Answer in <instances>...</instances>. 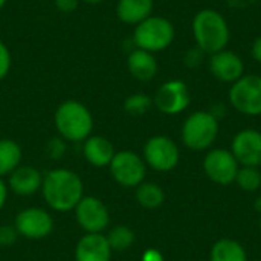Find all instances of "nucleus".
I'll return each mask as SVG.
<instances>
[{
	"label": "nucleus",
	"mask_w": 261,
	"mask_h": 261,
	"mask_svg": "<svg viewBox=\"0 0 261 261\" xmlns=\"http://www.w3.org/2000/svg\"><path fill=\"white\" fill-rule=\"evenodd\" d=\"M41 194L46 205L57 213L73 211L84 197L81 177L67 168H54L43 174Z\"/></svg>",
	"instance_id": "nucleus-1"
},
{
	"label": "nucleus",
	"mask_w": 261,
	"mask_h": 261,
	"mask_svg": "<svg viewBox=\"0 0 261 261\" xmlns=\"http://www.w3.org/2000/svg\"><path fill=\"white\" fill-rule=\"evenodd\" d=\"M196 46L206 54H216L229 44L231 31L223 14L213 8L200 9L191 23Z\"/></svg>",
	"instance_id": "nucleus-2"
},
{
	"label": "nucleus",
	"mask_w": 261,
	"mask_h": 261,
	"mask_svg": "<svg viewBox=\"0 0 261 261\" xmlns=\"http://www.w3.org/2000/svg\"><path fill=\"white\" fill-rule=\"evenodd\" d=\"M54 124L61 139L67 142H84L92 135L93 116L81 101L67 99L57 107Z\"/></svg>",
	"instance_id": "nucleus-3"
},
{
	"label": "nucleus",
	"mask_w": 261,
	"mask_h": 261,
	"mask_svg": "<svg viewBox=\"0 0 261 261\" xmlns=\"http://www.w3.org/2000/svg\"><path fill=\"white\" fill-rule=\"evenodd\" d=\"M174 26L168 18L161 15H150L135 26L133 41L138 49L156 54L170 47L174 41Z\"/></svg>",
	"instance_id": "nucleus-4"
},
{
	"label": "nucleus",
	"mask_w": 261,
	"mask_h": 261,
	"mask_svg": "<svg viewBox=\"0 0 261 261\" xmlns=\"http://www.w3.org/2000/svg\"><path fill=\"white\" fill-rule=\"evenodd\" d=\"M219 136V119L211 112H194L182 125V142L193 151H203L213 147Z\"/></svg>",
	"instance_id": "nucleus-5"
},
{
	"label": "nucleus",
	"mask_w": 261,
	"mask_h": 261,
	"mask_svg": "<svg viewBox=\"0 0 261 261\" xmlns=\"http://www.w3.org/2000/svg\"><path fill=\"white\" fill-rule=\"evenodd\" d=\"M229 102L242 115H261V76L243 75L229 89Z\"/></svg>",
	"instance_id": "nucleus-6"
},
{
	"label": "nucleus",
	"mask_w": 261,
	"mask_h": 261,
	"mask_svg": "<svg viewBox=\"0 0 261 261\" xmlns=\"http://www.w3.org/2000/svg\"><path fill=\"white\" fill-rule=\"evenodd\" d=\"M142 159L154 171L167 173L177 167L180 159V151L177 144L171 138L164 135H156L145 142Z\"/></svg>",
	"instance_id": "nucleus-7"
},
{
	"label": "nucleus",
	"mask_w": 261,
	"mask_h": 261,
	"mask_svg": "<svg viewBox=\"0 0 261 261\" xmlns=\"http://www.w3.org/2000/svg\"><path fill=\"white\" fill-rule=\"evenodd\" d=\"M113 180L124 188L139 187L147 176V164L144 159L130 150H122L115 154L109 165Z\"/></svg>",
	"instance_id": "nucleus-8"
},
{
	"label": "nucleus",
	"mask_w": 261,
	"mask_h": 261,
	"mask_svg": "<svg viewBox=\"0 0 261 261\" xmlns=\"http://www.w3.org/2000/svg\"><path fill=\"white\" fill-rule=\"evenodd\" d=\"M73 211L76 223L86 234H102L109 228V208L95 196H84Z\"/></svg>",
	"instance_id": "nucleus-9"
},
{
	"label": "nucleus",
	"mask_w": 261,
	"mask_h": 261,
	"mask_svg": "<svg viewBox=\"0 0 261 261\" xmlns=\"http://www.w3.org/2000/svg\"><path fill=\"white\" fill-rule=\"evenodd\" d=\"M14 226L18 236L26 240H44L54 231V219L46 210L31 206L18 211Z\"/></svg>",
	"instance_id": "nucleus-10"
},
{
	"label": "nucleus",
	"mask_w": 261,
	"mask_h": 261,
	"mask_svg": "<svg viewBox=\"0 0 261 261\" xmlns=\"http://www.w3.org/2000/svg\"><path fill=\"white\" fill-rule=\"evenodd\" d=\"M191 95L182 80H168L159 86L153 96V106L164 115H179L188 109Z\"/></svg>",
	"instance_id": "nucleus-11"
},
{
	"label": "nucleus",
	"mask_w": 261,
	"mask_h": 261,
	"mask_svg": "<svg viewBox=\"0 0 261 261\" xmlns=\"http://www.w3.org/2000/svg\"><path fill=\"white\" fill-rule=\"evenodd\" d=\"M239 168L240 165L231 150L214 148L210 150L203 159V171L206 177L217 185H231L236 182Z\"/></svg>",
	"instance_id": "nucleus-12"
},
{
	"label": "nucleus",
	"mask_w": 261,
	"mask_h": 261,
	"mask_svg": "<svg viewBox=\"0 0 261 261\" xmlns=\"http://www.w3.org/2000/svg\"><path fill=\"white\" fill-rule=\"evenodd\" d=\"M231 153L242 167H261V132L254 128L239 132L232 139Z\"/></svg>",
	"instance_id": "nucleus-13"
},
{
	"label": "nucleus",
	"mask_w": 261,
	"mask_h": 261,
	"mask_svg": "<svg viewBox=\"0 0 261 261\" xmlns=\"http://www.w3.org/2000/svg\"><path fill=\"white\" fill-rule=\"evenodd\" d=\"M208 66L211 75L222 83L232 84L245 75V63L242 57L229 49L211 54Z\"/></svg>",
	"instance_id": "nucleus-14"
},
{
	"label": "nucleus",
	"mask_w": 261,
	"mask_h": 261,
	"mask_svg": "<svg viewBox=\"0 0 261 261\" xmlns=\"http://www.w3.org/2000/svg\"><path fill=\"white\" fill-rule=\"evenodd\" d=\"M43 174L32 165H20L8 176V188L17 196H32L41 190Z\"/></svg>",
	"instance_id": "nucleus-15"
},
{
	"label": "nucleus",
	"mask_w": 261,
	"mask_h": 261,
	"mask_svg": "<svg viewBox=\"0 0 261 261\" xmlns=\"http://www.w3.org/2000/svg\"><path fill=\"white\" fill-rule=\"evenodd\" d=\"M112 248L104 234H86L75 248L76 261H112Z\"/></svg>",
	"instance_id": "nucleus-16"
},
{
	"label": "nucleus",
	"mask_w": 261,
	"mask_h": 261,
	"mask_svg": "<svg viewBox=\"0 0 261 261\" xmlns=\"http://www.w3.org/2000/svg\"><path fill=\"white\" fill-rule=\"evenodd\" d=\"M83 154L92 167L104 168L110 165L116 151L113 144L107 138L99 135H90L83 142Z\"/></svg>",
	"instance_id": "nucleus-17"
},
{
	"label": "nucleus",
	"mask_w": 261,
	"mask_h": 261,
	"mask_svg": "<svg viewBox=\"0 0 261 261\" xmlns=\"http://www.w3.org/2000/svg\"><path fill=\"white\" fill-rule=\"evenodd\" d=\"M127 69L135 80L141 83H148L158 75L159 64L154 54L136 47L127 57Z\"/></svg>",
	"instance_id": "nucleus-18"
},
{
	"label": "nucleus",
	"mask_w": 261,
	"mask_h": 261,
	"mask_svg": "<svg viewBox=\"0 0 261 261\" xmlns=\"http://www.w3.org/2000/svg\"><path fill=\"white\" fill-rule=\"evenodd\" d=\"M153 0H118L115 12L121 23L136 26L153 15Z\"/></svg>",
	"instance_id": "nucleus-19"
},
{
	"label": "nucleus",
	"mask_w": 261,
	"mask_h": 261,
	"mask_svg": "<svg viewBox=\"0 0 261 261\" xmlns=\"http://www.w3.org/2000/svg\"><path fill=\"white\" fill-rule=\"evenodd\" d=\"M210 261H248V254L239 242L222 239L213 245Z\"/></svg>",
	"instance_id": "nucleus-20"
},
{
	"label": "nucleus",
	"mask_w": 261,
	"mask_h": 261,
	"mask_svg": "<svg viewBox=\"0 0 261 261\" xmlns=\"http://www.w3.org/2000/svg\"><path fill=\"white\" fill-rule=\"evenodd\" d=\"M21 147L12 139H0V177L9 176L15 168L21 165Z\"/></svg>",
	"instance_id": "nucleus-21"
},
{
	"label": "nucleus",
	"mask_w": 261,
	"mask_h": 261,
	"mask_svg": "<svg viewBox=\"0 0 261 261\" xmlns=\"http://www.w3.org/2000/svg\"><path fill=\"white\" fill-rule=\"evenodd\" d=\"M135 196L138 203L145 210H156L162 206V203L165 202L164 190L153 182H142L139 187H136Z\"/></svg>",
	"instance_id": "nucleus-22"
},
{
	"label": "nucleus",
	"mask_w": 261,
	"mask_h": 261,
	"mask_svg": "<svg viewBox=\"0 0 261 261\" xmlns=\"http://www.w3.org/2000/svg\"><path fill=\"white\" fill-rule=\"evenodd\" d=\"M106 239L113 252H124L133 246L136 236L132 228H128L125 225H119V226L112 228L109 231V234L106 236Z\"/></svg>",
	"instance_id": "nucleus-23"
},
{
	"label": "nucleus",
	"mask_w": 261,
	"mask_h": 261,
	"mask_svg": "<svg viewBox=\"0 0 261 261\" xmlns=\"http://www.w3.org/2000/svg\"><path fill=\"white\" fill-rule=\"evenodd\" d=\"M236 184L246 193H255L261 188V170L257 167H240Z\"/></svg>",
	"instance_id": "nucleus-24"
},
{
	"label": "nucleus",
	"mask_w": 261,
	"mask_h": 261,
	"mask_svg": "<svg viewBox=\"0 0 261 261\" xmlns=\"http://www.w3.org/2000/svg\"><path fill=\"white\" fill-rule=\"evenodd\" d=\"M153 107V98L147 93H132L124 101V110L132 116L145 115Z\"/></svg>",
	"instance_id": "nucleus-25"
},
{
	"label": "nucleus",
	"mask_w": 261,
	"mask_h": 261,
	"mask_svg": "<svg viewBox=\"0 0 261 261\" xmlns=\"http://www.w3.org/2000/svg\"><path fill=\"white\" fill-rule=\"evenodd\" d=\"M11 66H12V55H11V50L9 47L0 40V81H3L9 70H11Z\"/></svg>",
	"instance_id": "nucleus-26"
},
{
	"label": "nucleus",
	"mask_w": 261,
	"mask_h": 261,
	"mask_svg": "<svg viewBox=\"0 0 261 261\" xmlns=\"http://www.w3.org/2000/svg\"><path fill=\"white\" fill-rule=\"evenodd\" d=\"M18 232L14 225H2L0 226V248H9L18 240Z\"/></svg>",
	"instance_id": "nucleus-27"
},
{
	"label": "nucleus",
	"mask_w": 261,
	"mask_h": 261,
	"mask_svg": "<svg viewBox=\"0 0 261 261\" xmlns=\"http://www.w3.org/2000/svg\"><path fill=\"white\" fill-rule=\"evenodd\" d=\"M202 50L196 46L194 49H190L187 54H185V57H184V63H185V66H188V67H196V66H199L200 63H202Z\"/></svg>",
	"instance_id": "nucleus-28"
},
{
	"label": "nucleus",
	"mask_w": 261,
	"mask_h": 261,
	"mask_svg": "<svg viewBox=\"0 0 261 261\" xmlns=\"http://www.w3.org/2000/svg\"><path fill=\"white\" fill-rule=\"evenodd\" d=\"M80 3H81L80 0H54L57 11H60L63 14H70V12L76 11Z\"/></svg>",
	"instance_id": "nucleus-29"
},
{
	"label": "nucleus",
	"mask_w": 261,
	"mask_h": 261,
	"mask_svg": "<svg viewBox=\"0 0 261 261\" xmlns=\"http://www.w3.org/2000/svg\"><path fill=\"white\" fill-rule=\"evenodd\" d=\"M251 55H252V58H254L257 63H260L261 64V35H258V37L254 40V43H252V46H251Z\"/></svg>",
	"instance_id": "nucleus-30"
},
{
	"label": "nucleus",
	"mask_w": 261,
	"mask_h": 261,
	"mask_svg": "<svg viewBox=\"0 0 261 261\" xmlns=\"http://www.w3.org/2000/svg\"><path fill=\"white\" fill-rule=\"evenodd\" d=\"M142 261H164V255L158 249H147L142 254Z\"/></svg>",
	"instance_id": "nucleus-31"
},
{
	"label": "nucleus",
	"mask_w": 261,
	"mask_h": 261,
	"mask_svg": "<svg viewBox=\"0 0 261 261\" xmlns=\"http://www.w3.org/2000/svg\"><path fill=\"white\" fill-rule=\"evenodd\" d=\"M8 184L3 180V177H0V211L3 210V206L6 205L8 200Z\"/></svg>",
	"instance_id": "nucleus-32"
},
{
	"label": "nucleus",
	"mask_w": 261,
	"mask_h": 261,
	"mask_svg": "<svg viewBox=\"0 0 261 261\" xmlns=\"http://www.w3.org/2000/svg\"><path fill=\"white\" fill-rule=\"evenodd\" d=\"M80 2L86 5H99V3H104L106 0H80Z\"/></svg>",
	"instance_id": "nucleus-33"
},
{
	"label": "nucleus",
	"mask_w": 261,
	"mask_h": 261,
	"mask_svg": "<svg viewBox=\"0 0 261 261\" xmlns=\"http://www.w3.org/2000/svg\"><path fill=\"white\" fill-rule=\"evenodd\" d=\"M254 208H255V210H257V211H258V213L261 214V197H258V199L255 200V203H254Z\"/></svg>",
	"instance_id": "nucleus-34"
},
{
	"label": "nucleus",
	"mask_w": 261,
	"mask_h": 261,
	"mask_svg": "<svg viewBox=\"0 0 261 261\" xmlns=\"http://www.w3.org/2000/svg\"><path fill=\"white\" fill-rule=\"evenodd\" d=\"M6 2H8V0H0V11H2L3 8H5V5H6Z\"/></svg>",
	"instance_id": "nucleus-35"
},
{
	"label": "nucleus",
	"mask_w": 261,
	"mask_h": 261,
	"mask_svg": "<svg viewBox=\"0 0 261 261\" xmlns=\"http://www.w3.org/2000/svg\"><path fill=\"white\" fill-rule=\"evenodd\" d=\"M260 228H261V214H260Z\"/></svg>",
	"instance_id": "nucleus-36"
},
{
	"label": "nucleus",
	"mask_w": 261,
	"mask_h": 261,
	"mask_svg": "<svg viewBox=\"0 0 261 261\" xmlns=\"http://www.w3.org/2000/svg\"><path fill=\"white\" fill-rule=\"evenodd\" d=\"M257 261H261V260H257Z\"/></svg>",
	"instance_id": "nucleus-37"
}]
</instances>
